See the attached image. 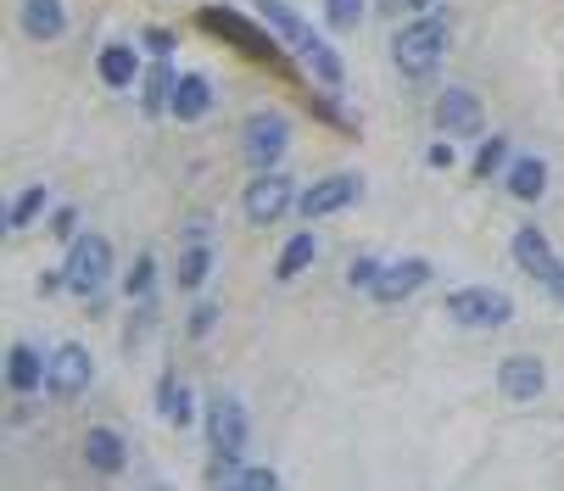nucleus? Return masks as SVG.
Wrapping results in <instances>:
<instances>
[{"label": "nucleus", "instance_id": "obj_1", "mask_svg": "<svg viewBox=\"0 0 564 491\" xmlns=\"http://www.w3.org/2000/svg\"><path fill=\"white\" fill-rule=\"evenodd\" d=\"M258 12H263V23H269V29H274V34H280V40H285V45L318 73V78H325V85H341V56L307 29V23L285 7V0H258Z\"/></svg>", "mask_w": 564, "mask_h": 491}, {"label": "nucleus", "instance_id": "obj_2", "mask_svg": "<svg viewBox=\"0 0 564 491\" xmlns=\"http://www.w3.org/2000/svg\"><path fill=\"white\" fill-rule=\"evenodd\" d=\"M442 51H447V29H442V18H420V23H409V29L397 34V45H391L397 67L409 73V78H425V73H436Z\"/></svg>", "mask_w": 564, "mask_h": 491}, {"label": "nucleus", "instance_id": "obj_3", "mask_svg": "<svg viewBox=\"0 0 564 491\" xmlns=\"http://www.w3.org/2000/svg\"><path fill=\"white\" fill-rule=\"evenodd\" d=\"M107 274H112V240L107 234H78L73 252H67V269H62V285L90 296V291L107 285Z\"/></svg>", "mask_w": 564, "mask_h": 491}, {"label": "nucleus", "instance_id": "obj_4", "mask_svg": "<svg viewBox=\"0 0 564 491\" xmlns=\"http://www.w3.org/2000/svg\"><path fill=\"white\" fill-rule=\"evenodd\" d=\"M447 313L458 324H469V330H498V324L514 318V302L503 291H487V285H464V291L447 296Z\"/></svg>", "mask_w": 564, "mask_h": 491}, {"label": "nucleus", "instance_id": "obj_5", "mask_svg": "<svg viewBox=\"0 0 564 491\" xmlns=\"http://www.w3.org/2000/svg\"><path fill=\"white\" fill-rule=\"evenodd\" d=\"M514 263H520L531 280H542V285L564 302V263L553 258V246H547V234H542L536 223H520V229H514Z\"/></svg>", "mask_w": 564, "mask_h": 491}, {"label": "nucleus", "instance_id": "obj_6", "mask_svg": "<svg viewBox=\"0 0 564 491\" xmlns=\"http://www.w3.org/2000/svg\"><path fill=\"white\" fill-rule=\"evenodd\" d=\"M285 145H291V123L280 112H258V118H247V129H240V156H247L252 168H274V162L285 156Z\"/></svg>", "mask_w": 564, "mask_h": 491}, {"label": "nucleus", "instance_id": "obj_7", "mask_svg": "<svg viewBox=\"0 0 564 491\" xmlns=\"http://www.w3.org/2000/svg\"><path fill=\"white\" fill-rule=\"evenodd\" d=\"M207 441L224 463H235L240 452H247V414H240L235 396H207Z\"/></svg>", "mask_w": 564, "mask_h": 491}, {"label": "nucleus", "instance_id": "obj_8", "mask_svg": "<svg viewBox=\"0 0 564 491\" xmlns=\"http://www.w3.org/2000/svg\"><path fill=\"white\" fill-rule=\"evenodd\" d=\"M247 223H280L285 212H291V179H280V174H258L252 185H247Z\"/></svg>", "mask_w": 564, "mask_h": 491}, {"label": "nucleus", "instance_id": "obj_9", "mask_svg": "<svg viewBox=\"0 0 564 491\" xmlns=\"http://www.w3.org/2000/svg\"><path fill=\"white\" fill-rule=\"evenodd\" d=\"M202 29H213V34H224L229 45H247L252 56H263V62H280V51H274V40L263 34V29H252L247 18H235L229 7H207L202 12Z\"/></svg>", "mask_w": 564, "mask_h": 491}, {"label": "nucleus", "instance_id": "obj_10", "mask_svg": "<svg viewBox=\"0 0 564 491\" xmlns=\"http://www.w3.org/2000/svg\"><path fill=\"white\" fill-rule=\"evenodd\" d=\"M436 123H442V134H458V140L480 134V123H487V112H480V96H469L464 85H458V90H442Z\"/></svg>", "mask_w": 564, "mask_h": 491}, {"label": "nucleus", "instance_id": "obj_11", "mask_svg": "<svg viewBox=\"0 0 564 491\" xmlns=\"http://www.w3.org/2000/svg\"><path fill=\"white\" fill-rule=\"evenodd\" d=\"M90 374H96V369H90V352L78 347V341H67V347L45 363V380H51L56 396H78V391L90 385Z\"/></svg>", "mask_w": 564, "mask_h": 491}, {"label": "nucleus", "instance_id": "obj_12", "mask_svg": "<svg viewBox=\"0 0 564 491\" xmlns=\"http://www.w3.org/2000/svg\"><path fill=\"white\" fill-rule=\"evenodd\" d=\"M425 280H431V263L425 258H402V263L380 269V280L369 291H375V302H402V296H414Z\"/></svg>", "mask_w": 564, "mask_h": 491}, {"label": "nucleus", "instance_id": "obj_13", "mask_svg": "<svg viewBox=\"0 0 564 491\" xmlns=\"http://www.w3.org/2000/svg\"><path fill=\"white\" fill-rule=\"evenodd\" d=\"M358 201V174H330L325 185H313L307 196H302V212L307 218H330V212H341V207H352Z\"/></svg>", "mask_w": 564, "mask_h": 491}, {"label": "nucleus", "instance_id": "obj_14", "mask_svg": "<svg viewBox=\"0 0 564 491\" xmlns=\"http://www.w3.org/2000/svg\"><path fill=\"white\" fill-rule=\"evenodd\" d=\"M498 385H503V396L531 402V396H542L547 374H542V363H536V358H509V363H503V374H498Z\"/></svg>", "mask_w": 564, "mask_h": 491}, {"label": "nucleus", "instance_id": "obj_15", "mask_svg": "<svg viewBox=\"0 0 564 491\" xmlns=\"http://www.w3.org/2000/svg\"><path fill=\"white\" fill-rule=\"evenodd\" d=\"M62 29H67L62 0H23V34L29 40H62Z\"/></svg>", "mask_w": 564, "mask_h": 491}, {"label": "nucleus", "instance_id": "obj_16", "mask_svg": "<svg viewBox=\"0 0 564 491\" xmlns=\"http://www.w3.org/2000/svg\"><path fill=\"white\" fill-rule=\"evenodd\" d=\"M174 118H185V123H196V118H207L213 112V85L202 73H185L180 85H174V107H169Z\"/></svg>", "mask_w": 564, "mask_h": 491}, {"label": "nucleus", "instance_id": "obj_17", "mask_svg": "<svg viewBox=\"0 0 564 491\" xmlns=\"http://www.w3.org/2000/svg\"><path fill=\"white\" fill-rule=\"evenodd\" d=\"M123 458H129V452H123V436H118V430L96 425V430L85 436V463H90V469H101V474H118V469H123Z\"/></svg>", "mask_w": 564, "mask_h": 491}, {"label": "nucleus", "instance_id": "obj_18", "mask_svg": "<svg viewBox=\"0 0 564 491\" xmlns=\"http://www.w3.org/2000/svg\"><path fill=\"white\" fill-rule=\"evenodd\" d=\"M40 380H45L40 352H34V347H12V352H7V385H12V391H34Z\"/></svg>", "mask_w": 564, "mask_h": 491}, {"label": "nucleus", "instance_id": "obj_19", "mask_svg": "<svg viewBox=\"0 0 564 491\" xmlns=\"http://www.w3.org/2000/svg\"><path fill=\"white\" fill-rule=\"evenodd\" d=\"M542 185H547L542 156H520L514 168H509V196H520V201H536V196H542Z\"/></svg>", "mask_w": 564, "mask_h": 491}, {"label": "nucleus", "instance_id": "obj_20", "mask_svg": "<svg viewBox=\"0 0 564 491\" xmlns=\"http://www.w3.org/2000/svg\"><path fill=\"white\" fill-rule=\"evenodd\" d=\"M134 73H140V62H134L129 45H107L101 51V78L107 85H134Z\"/></svg>", "mask_w": 564, "mask_h": 491}, {"label": "nucleus", "instance_id": "obj_21", "mask_svg": "<svg viewBox=\"0 0 564 491\" xmlns=\"http://www.w3.org/2000/svg\"><path fill=\"white\" fill-rule=\"evenodd\" d=\"M174 85H180V78H174L169 67H151V78H145V112L174 107Z\"/></svg>", "mask_w": 564, "mask_h": 491}, {"label": "nucleus", "instance_id": "obj_22", "mask_svg": "<svg viewBox=\"0 0 564 491\" xmlns=\"http://www.w3.org/2000/svg\"><path fill=\"white\" fill-rule=\"evenodd\" d=\"M313 252H318V246H313V234H291V246H285V252H280V280L302 274V269L313 263Z\"/></svg>", "mask_w": 564, "mask_h": 491}, {"label": "nucleus", "instance_id": "obj_23", "mask_svg": "<svg viewBox=\"0 0 564 491\" xmlns=\"http://www.w3.org/2000/svg\"><path fill=\"white\" fill-rule=\"evenodd\" d=\"M213 480H229V485H252V491H274L280 474L274 469H218Z\"/></svg>", "mask_w": 564, "mask_h": 491}, {"label": "nucleus", "instance_id": "obj_24", "mask_svg": "<svg viewBox=\"0 0 564 491\" xmlns=\"http://www.w3.org/2000/svg\"><path fill=\"white\" fill-rule=\"evenodd\" d=\"M325 18H330V29H358L364 23V0H325Z\"/></svg>", "mask_w": 564, "mask_h": 491}, {"label": "nucleus", "instance_id": "obj_25", "mask_svg": "<svg viewBox=\"0 0 564 491\" xmlns=\"http://www.w3.org/2000/svg\"><path fill=\"white\" fill-rule=\"evenodd\" d=\"M40 201H45V190H40V185H29V190H23V196L7 207V229H23V223L40 212Z\"/></svg>", "mask_w": 564, "mask_h": 491}, {"label": "nucleus", "instance_id": "obj_26", "mask_svg": "<svg viewBox=\"0 0 564 491\" xmlns=\"http://www.w3.org/2000/svg\"><path fill=\"white\" fill-rule=\"evenodd\" d=\"M202 280H207V246H191V252L180 258V285H185V291H196Z\"/></svg>", "mask_w": 564, "mask_h": 491}, {"label": "nucleus", "instance_id": "obj_27", "mask_svg": "<svg viewBox=\"0 0 564 491\" xmlns=\"http://www.w3.org/2000/svg\"><path fill=\"white\" fill-rule=\"evenodd\" d=\"M503 156H509V140H487V151L475 156V179H492L503 168Z\"/></svg>", "mask_w": 564, "mask_h": 491}, {"label": "nucleus", "instance_id": "obj_28", "mask_svg": "<svg viewBox=\"0 0 564 491\" xmlns=\"http://www.w3.org/2000/svg\"><path fill=\"white\" fill-rule=\"evenodd\" d=\"M163 402H169V419L174 425H191V396L180 391V380H163Z\"/></svg>", "mask_w": 564, "mask_h": 491}, {"label": "nucleus", "instance_id": "obj_29", "mask_svg": "<svg viewBox=\"0 0 564 491\" xmlns=\"http://www.w3.org/2000/svg\"><path fill=\"white\" fill-rule=\"evenodd\" d=\"M151 274H156V269H151V252H145V258L134 263V274L123 280V285H129V296H145V291H151Z\"/></svg>", "mask_w": 564, "mask_h": 491}, {"label": "nucleus", "instance_id": "obj_30", "mask_svg": "<svg viewBox=\"0 0 564 491\" xmlns=\"http://www.w3.org/2000/svg\"><path fill=\"white\" fill-rule=\"evenodd\" d=\"M213 330V307H202V313H191V336H207Z\"/></svg>", "mask_w": 564, "mask_h": 491}, {"label": "nucleus", "instance_id": "obj_31", "mask_svg": "<svg viewBox=\"0 0 564 491\" xmlns=\"http://www.w3.org/2000/svg\"><path fill=\"white\" fill-rule=\"evenodd\" d=\"M409 7H431V0H409Z\"/></svg>", "mask_w": 564, "mask_h": 491}]
</instances>
